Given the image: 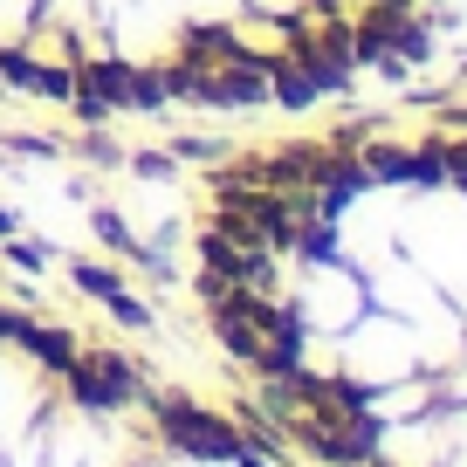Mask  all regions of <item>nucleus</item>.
I'll return each instance as SVG.
<instances>
[{"instance_id": "f257e3e1", "label": "nucleus", "mask_w": 467, "mask_h": 467, "mask_svg": "<svg viewBox=\"0 0 467 467\" xmlns=\"http://www.w3.org/2000/svg\"><path fill=\"white\" fill-rule=\"evenodd\" d=\"M151 420H159V433L172 440L179 453H192V461H241V453H248L241 426L213 420V412L186 406V399H151Z\"/></svg>"}, {"instance_id": "f03ea898", "label": "nucleus", "mask_w": 467, "mask_h": 467, "mask_svg": "<svg viewBox=\"0 0 467 467\" xmlns=\"http://www.w3.org/2000/svg\"><path fill=\"white\" fill-rule=\"evenodd\" d=\"M69 385H76V406L117 412V406H131V399H138V365H131V358H117V350H97V344H89L83 358H76Z\"/></svg>"}, {"instance_id": "7ed1b4c3", "label": "nucleus", "mask_w": 467, "mask_h": 467, "mask_svg": "<svg viewBox=\"0 0 467 467\" xmlns=\"http://www.w3.org/2000/svg\"><path fill=\"white\" fill-rule=\"evenodd\" d=\"M200 262L213 268V275L241 282V289H268V275H275V254H268L262 241L227 234V227H206V234H200Z\"/></svg>"}, {"instance_id": "20e7f679", "label": "nucleus", "mask_w": 467, "mask_h": 467, "mask_svg": "<svg viewBox=\"0 0 467 467\" xmlns=\"http://www.w3.org/2000/svg\"><path fill=\"white\" fill-rule=\"evenodd\" d=\"M15 344H28V350L42 358L48 371H62V379H69V371H76V358H83V344H76L69 330H48V323H28V317H21Z\"/></svg>"}, {"instance_id": "39448f33", "label": "nucleus", "mask_w": 467, "mask_h": 467, "mask_svg": "<svg viewBox=\"0 0 467 467\" xmlns=\"http://www.w3.org/2000/svg\"><path fill=\"white\" fill-rule=\"evenodd\" d=\"M248 56V48L234 42V28H220V21H206V28H186V62H200V69H220V62Z\"/></svg>"}, {"instance_id": "423d86ee", "label": "nucleus", "mask_w": 467, "mask_h": 467, "mask_svg": "<svg viewBox=\"0 0 467 467\" xmlns=\"http://www.w3.org/2000/svg\"><path fill=\"white\" fill-rule=\"evenodd\" d=\"M89 89H97L110 110H131V97H138V69H124V62H89V69H76Z\"/></svg>"}, {"instance_id": "0eeeda50", "label": "nucleus", "mask_w": 467, "mask_h": 467, "mask_svg": "<svg viewBox=\"0 0 467 467\" xmlns=\"http://www.w3.org/2000/svg\"><path fill=\"white\" fill-rule=\"evenodd\" d=\"M89 234H97L103 248H117V254H131V262L159 268V254H145V241H131V227H124V213H110V206H89Z\"/></svg>"}, {"instance_id": "6e6552de", "label": "nucleus", "mask_w": 467, "mask_h": 467, "mask_svg": "<svg viewBox=\"0 0 467 467\" xmlns=\"http://www.w3.org/2000/svg\"><path fill=\"white\" fill-rule=\"evenodd\" d=\"M28 89H35V97H48V103H69V89H76V69H62V62H35Z\"/></svg>"}, {"instance_id": "1a4fd4ad", "label": "nucleus", "mask_w": 467, "mask_h": 467, "mask_svg": "<svg viewBox=\"0 0 467 467\" xmlns=\"http://www.w3.org/2000/svg\"><path fill=\"white\" fill-rule=\"evenodd\" d=\"M69 275H76V289H83V296H97V303H110V296L124 289V275H117V268H103V262H76Z\"/></svg>"}, {"instance_id": "9d476101", "label": "nucleus", "mask_w": 467, "mask_h": 467, "mask_svg": "<svg viewBox=\"0 0 467 467\" xmlns=\"http://www.w3.org/2000/svg\"><path fill=\"white\" fill-rule=\"evenodd\" d=\"M69 110H76V117H83V124H103V117H110V103H103V97H97V89H89V83H83V76H76V89H69Z\"/></svg>"}, {"instance_id": "9b49d317", "label": "nucleus", "mask_w": 467, "mask_h": 467, "mask_svg": "<svg viewBox=\"0 0 467 467\" xmlns=\"http://www.w3.org/2000/svg\"><path fill=\"white\" fill-rule=\"evenodd\" d=\"M110 317L124 323V330H145V323H151V309L138 303V296H124V289H117V296H110Z\"/></svg>"}, {"instance_id": "f8f14e48", "label": "nucleus", "mask_w": 467, "mask_h": 467, "mask_svg": "<svg viewBox=\"0 0 467 467\" xmlns=\"http://www.w3.org/2000/svg\"><path fill=\"white\" fill-rule=\"evenodd\" d=\"M159 103H165V83H159V69H138V97H131V110H159Z\"/></svg>"}, {"instance_id": "ddd939ff", "label": "nucleus", "mask_w": 467, "mask_h": 467, "mask_svg": "<svg viewBox=\"0 0 467 467\" xmlns=\"http://www.w3.org/2000/svg\"><path fill=\"white\" fill-rule=\"evenodd\" d=\"M7 262H15V268H48V248H35V241H7Z\"/></svg>"}, {"instance_id": "4468645a", "label": "nucleus", "mask_w": 467, "mask_h": 467, "mask_svg": "<svg viewBox=\"0 0 467 467\" xmlns=\"http://www.w3.org/2000/svg\"><path fill=\"white\" fill-rule=\"evenodd\" d=\"M138 172H145V179H165V172H172V151H138Z\"/></svg>"}, {"instance_id": "2eb2a0df", "label": "nucleus", "mask_w": 467, "mask_h": 467, "mask_svg": "<svg viewBox=\"0 0 467 467\" xmlns=\"http://www.w3.org/2000/svg\"><path fill=\"white\" fill-rule=\"evenodd\" d=\"M213 151H220V145H206V138H179L172 159H213Z\"/></svg>"}, {"instance_id": "dca6fc26", "label": "nucleus", "mask_w": 467, "mask_h": 467, "mask_svg": "<svg viewBox=\"0 0 467 467\" xmlns=\"http://www.w3.org/2000/svg\"><path fill=\"white\" fill-rule=\"evenodd\" d=\"M83 151H89V159H97V165H117V159H124V151H117L110 138H83Z\"/></svg>"}, {"instance_id": "f3484780", "label": "nucleus", "mask_w": 467, "mask_h": 467, "mask_svg": "<svg viewBox=\"0 0 467 467\" xmlns=\"http://www.w3.org/2000/svg\"><path fill=\"white\" fill-rule=\"evenodd\" d=\"M15 330H21V317H7V309H0V344H7Z\"/></svg>"}, {"instance_id": "a211bd4d", "label": "nucleus", "mask_w": 467, "mask_h": 467, "mask_svg": "<svg viewBox=\"0 0 467 467\" xmlns=\"http://www.w3.org/2000/svg\"><path fill=\"white\" fill-rule=\"evenodd\" d=\"M15 227H21V220H15V213H7V206H0V234H15Z\"/></svg>"}]
</instances>
